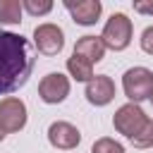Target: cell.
I'll return each instance as SVG.
<instances>
[{
  "instance_id": "2e32d148",
  "label": "cell",
  "mask_w": 153,
  "mask_h": 153,
  "mask_svg": "<svg viewBox=\"0 0 153 153\" xmlns=\"http://www.w3.org/2000/svg\"><path fill=\"white\" fill-rule=\"evenodd\" d=\"M131 143H134L136 148H148V146H153V120H148V124L141 129V134H139L136 139H131Z\"/></svg>"
},
{
  "instance_id": "6da1fadb",
  "label": "cell",
  "mask_w": 153,
  "mask_h": 153,
  "mask_svg": "<svg viewBox=\"0 0 153 153\" xmlns=\"http://www.w3.org/2000/svg\"><path fill=\"white\" fill-rule=\"evenodd\" d=\"M36 65L31 43L22 33L0 31V96L22 88Z\"/></svg>"
},
{
  "instance_id": "9a60e30c",
  "label": "cell",
  "mask_w": 153,
  "mask_h": 153,
  "mask_svg": "<svg viewBox=\"0 0 153 153\" xmlns=\"http://www.w3.org/2000/svg\"><path fill=\"white\" fill-rule=\"evenodd\" d=\"M22 7H24L31 17H41V14H48V12L53 10V2H50V0H41V2H38V0H24Z\"/></svg>"
},
{
  "instance_id": "e0dca14e",
  "label": "cell",
  "mask_w": 153,
  "mask_h": 153,
  "mask_svg": "<svg viewBox=\"0 0 153 153\" xmlns=\"http://www.w3.org/2000/svg\"><path fill=\"white\" fill-rule=\"evenodd\" d=\"M141 48L148 55H153V26H146L143 29V33H141Z\"/></svg>"
},
{
  "instance_id": "ffe728a7",
  "label": "cell",
  "mask_w": 153,
  "mask_h": 153,
  "mask_svg": "<svg viewBox=\"0 0 153 153\" xmlns=\"http://www.w3.org/2000/svg\"><path fill=\"white\" fill-rule=\"evenodd\" d=\"M151 100H153V93H151Z\"/></svg>"
},
{
  "instance_id": "4fadbf2b",
  "label": "cell",
  "mask_w": 153,
  "mask_h": 153,
  "mask_svg": "<svg viewBox=\"0 0 153 153\" xmlns=\"http://www.w3.org/2000/svg\"><path fill=\"white\" fill-rule=\"evenodd\" d=\"M0 22L2 24H19L22 22V2L0 0Z\"/></svg>"
},
{
  "instance_id": "3957f363",
  "label": "cell",
  "mask_w": 153,
  "mask_h": 153,
  "mask_svg": "<svg viewBox=\"0 0 153 153\" xmlns=\"http://www.w3.org/2000/svg\"><path fill=\"white\" fill-rule=\"evenodd\" d=\"M100 41L110 50H124L131 43V19L127 14H122V12L112 14L105 22V29H103Z\"/></svg>"
},
{
  "instance_id": "7a4b0ae2",
  "label": "cell",
  "mask_w": 153,
  "mask_h": 153,
  "mask_svg": "<svg viewBox=\"0 0 153 153\" xmlns=\"http://www.w3.org/2000/svg\"><path fill=\"white\" fill-rule=\"evenodd\" d=\"M122 88H124V96L139 105L141 100L151 98V93H153V72L146 67L127 69L122 76Z\"/></svg>"
},
{
  "instance_id": "d6986e66",
  "label": "cell",
  "mask_w": 153,
  "mask_h": 153,
  "mask_svg": "<svg viewBox=\"0 0 153 153\" xmlns=\"http://www.w3.org/2000/svg\"><path fill=\"white\" fill-rule=\"evenodd\" d=\"M2 139H5V131H2V129H0V141H2Z\"/></svg>"
},
{
  "instance_id": "ba28073f",
  "label": "cell",
  "mask_w": 153,
  "mask_h": 153,
  "mask_svg": "<svg viewBox=\"0 0 153 153\" xmlns=\"http://www.w3.org/2000/svg\"><path fill=\"white\" fill-rule=\"evenodd\" d=\"M48 141L55 146V148H62V151H69V148H76L79 141H81V134L74 124L69 122H53L48 127Z\"/></svg>"
},
{
  "instance_id": "ac0fdd59",
  "label": "cell",
  "mask_w": 153,
  "mask_h": 153,
  "mask_svg": "<svg viewBox=\"0 0 153 153\" xmlns=\"http://www.w3.org/2000/svg\"><path fill=\"white\" fill-rule=\"evenodd\" d=\"M134 10L141 14H153V0L151 2H134Z\"/></svg>"
},
{
  "instance_id": "8992f818",
  "label": "cell",
  "mask_w": 153,
  "mask_h": 153,
  "mask_svg": "<svg viewBox=\"0 0 153 153\" xmlns=\"http://www.w3.org/2000/svg\"><path fill=\"white\" fill-rule=\"evenodd\" d=\"M33 43L43 55H57L65 45V33L57 24H41L33 29Z\"/></svg>"
},
{
  "instance_id": "277c9868",
  "label": "cell",
  "mask_w": 153,
  "mask_h": 153,
  "mask_svg": "<svg viewBox=\"0 0 153 153\" xmlns=\"http://www.w3.org/2000/svg\"><path fill=\"white\" fill-rule=\"evenodd\" d=\"M112 124H115V129H117L120 134H124V136L131 141V139H136V136L141 134V129L148 124V117H146V112H143L136 103H127V105H122V108L115 112Z\"/></svg>"
},
{
  "instance_id": "5b68a950",
  "label": "cell",
  "mask_w": 153,
  "mask_h": 153,
  "mask_svg": "<svg viewBox=\"0 0 153 153\" xmlns=\"http://www.w3.org/2000/svg\"><path fill=\"white\" fill-rule=\"evenodd\" d=\"M26 124V105L19 98H5L0 100V129L5 134L19 131Z\"/></svg>"
},
{
  "instance_id": "52a82bcc",
  "label": "cell",
  "mask_w": 153,
  "mask_h": 153,
  "mask_svg": "<svg viewBox=\"0 0 153 153\" xmlns=\"http://www.w3.org/2000/svg\"><path fill=\"white\" fill-rule=\"evenodd\" d=\"M38 96L45 103H62L69 96V79L60 72H50L38 84Z\"/></svg>"
},
{
  "instance_id": "30bf717a",
  "label": "cell",
  "mask_w": 153,
  "mask_h": 153,
  "mask_svg": "<svg viewBox=\"0 0 153 153\" xmlns=\"http://www.w3.org/2000/svg\"><path fill=\"white\" fill-rule=\"evenodd\" d=\"M115 98V84L110 76L98 74L86 84V100L91 105H108Z\"/></svg>"
},
{
  "instance_id": "9c48e42d",
  "label": "cell",
  "mask_w": 153,
  "mask_h": 153,
  "mask_svg": "<svg viewBox=\"0 0 153 153\" xmlns=\"http://www.w3.org/2000/svg\"><path fill=\"white\" fill-rule=\"evenodd\" d=\"M65 7L69 10L72 19L81 26H91L98 22L100 12H103V5L98 0H79V2H72V0H65Z\"/></svg>"
},
{
  "instance_id": "8fae6325",
  "label": "cell",
  "mask_w": 153,
  "mask_h": 153,
  "mask_svg": "<svg viewBox=\"0 0 153 153\" xmlns=\"http://www.w3.org/2000/svg\"><path fill=\"white\" fill-rule=\"evenodd\" d=\"M74 55L84 57L86 62H100L103 55H105V45L100 41V36H81L74 45Z\"/></svg>"
},
{
  "instance_id": "7c38bea8",
  "label": "cell",
  "mask_w": 153,
  "mask_h": 153,
  "mask_svg": "<svg viewBox=\"0 0 153 153\" xmlns=\"http://www.w3.org/2000/svg\"><path fill=\"white\" fill-rule=\"evenodd\" d=\"M67 69H69V74H72L76 81H91V79H93V65L86 62V60L79 57V55H72V57L67 60Z\"/></svg>"
},
{
  "instance_id": "5bb4252c",
  "label": "cell",
  "mask_w": 153,
  "mask_h": 153,
  "mask_svg": "<svg viewBox=\"0 0 153 153\" xmlns=\"http://www.w3.org/2000/svg\"><path fill=\"white\" fill-rule=\"evenodd\" d=\"M91 153H124V148H122V143H117L115 139L103 136V139H98V141L91 146Z\"/></svg>"
}]
</instances>
